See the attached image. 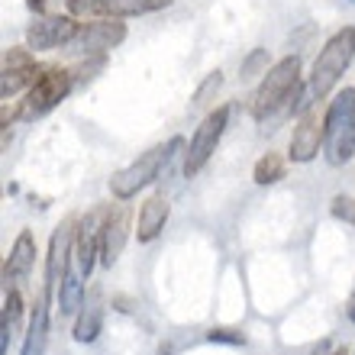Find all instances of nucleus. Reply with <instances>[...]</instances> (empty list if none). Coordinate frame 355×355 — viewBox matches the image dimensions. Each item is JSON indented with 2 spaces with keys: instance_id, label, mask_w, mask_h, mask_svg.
I'll list each match as a JSON object with an SVG mask.
<instances>
[{
  "instance_id": "obj_1",
  "label": "nucleus",
  "mask_w": 355,
  "mask_h": 355,
  "mask_svg": "<svg viewBox=\"0 0 355 355\" xmlns=\"http://www.w3.org/2000/svg\"><path fill=\"white\" fill-rule=\"evenodd\" d=\"M284 107H291L294 116H300V113H307L313 107L307 85L300 81L297 55H288V58H281V62H275L268 68V75H262V81H259V87L252 94V103H249L255 120H268V116H275Z\"/></svg>"
},
{
  "instance_id": "obj_2",
  "label": "nucleus",
  "mask_w": 355,
  "mask_h": 355,
  "mask_svg": "<svg viewBox=\"0 0 355 355\" xmlns=\"http://www.w3.org/2000/svg\"><path fill=\"white\" fill-rule=\"evenodd\" d=\"M355 62V26H343L323 42L320 55L313 58L307 78V94L310 101H327L329 94L336 91V85L343 81V75L349 71V65Z\"/></svg>"
},
{
  "instance_id": "obj_3",
  "label": "nucleus",
  "mask_w": 355,
  "mask_h": 355,
  "mask_svg": "<svg viewBox=\"0 0 355 355\" xmlns=\"http://www.w3.org/2000/svg\"><path fill=\"white\" fill-rule=\"evenodd\" d=\"M181 149H187L181 136H171L168 142H159V146L146 149L139 159L130 162L126 168H120L116 175L110 178V194H113V200H132V197L139 194L142 187H149L152 181H159V175L168 168V162L175 159Z\"/></svg>"
},
{
  "instance_id": "obj_4",
  "label": "nucleus",
  "mask_w": 355,
  "mask_h": 355,
  "mask_svg": "<svg viewBox=\"0 0 355 355\" xmlns=\"http://www.w3.org/2000/svg\"><path fill=\"white\" fill-rule=\"evenodd\" d=\"M323 155L336 168L355 159V87L339 91L323 110Z\"/></svg>"
},
{
  "instance_id": "obj_5",
  "label": "nucleus",
  "mask_w": 355,
  "mask_h": 355,
  "mask_svg": "<svg viewBox=\"0 0 355 355\" xmlns=\"http://www.w3.org/2000/svg\"><path fill=\"white\" fill-rule=\"evenodd\" d=\"M71 87H75V75H71V68L42 65L36 85L26 91V101H23V107H19V116H23V120H39V116L52 113L58 103L71 94Z\"/></svg>"
},
{
  "instance_id": "obj_6",
  "label": "nucleus",
  "mask_w": 355,
  "mask_h": 355,
  "mask_svg": "<svg viewBox=\"0 0 355 355\" xmlns=\"http://www.w3.org/2000/svg\"><path fill=\"white\" fill-rule=\"evenodd\" d=\"M226 126H230V103L214 107L200 120V126L194 130V136H191V142H187V149H184V178H197L207 168L210 155H214L220 139H223Z\"/></svg>"
},
{
  "instance_id": "obj_7",
  "label": "nucleus",
  "mask_w": 355,
  "mask_h": 355,
  "mask_svg": "<svg viewBox=\"0 0 355 355\" xmlns=\"http://www.w3.org/2000/svg\"><path fill=\"white\" fill-rule=\"evenodd\" d=\"M171 0H65V10L78 19H130L165 10Z\"/></svg>"
},
{
  "instance_id": "obj_8",
  "label": "nucleus",
  "mask_w": 355,
  "mask_h": 355,
  "mask_svg": "<svg viewBox=\"0 0 355 355\" xmlns=\"http://www.w3.org/2000/svg\"><path fill=\"white\" fill-rule=\"evenodd\" d=\"M81 26L78 17L71 13H52V17H36L33 23L26 26V46L33 52H55V49H65L71 46L78 36H81Z\"/></svg>"
},
{
  "instance_id": "obj_9",
  "label": "nucleus",
  "mask_w": 355,
  "mask_h": 355,
  "mask_svg": "<svg viewBox=\"0 0 355 355\" xmlns=\"http://www.w3.org/2000/svg\"><path fill=\"white\" fill-rule=\"evenodd\" d=\"M75 230H78V220H71V216H68L65 223L55 226V233H52V239H49L42 297H52V291L62 284L65 271L71 268V259H75Z\"/></svg>"
},
{
  "instance_id": "obj_10",
  "label": "nucleus",
  "mask_w": 355,
  "mask_h": 355,
  "mask_svg": "<svg viewBox=\"0 0 355 355\" xmlns=\"http://www.w3.org/2000/svg\"><path fill=\"white\" fill-rule=\"evenodd\" d=\"M107 210H110V207H94V210H87V214L78 220L75 262L85 278H91L94 265L101 262V230H103V220H107Z\"/></svg>"
},
{
  "instance_id": "obj_11",
  "label": "nucleus",
  "mask_w": 355,
  "mask_h": 355,
  "mask_svg": "<svg viewBox=\"0 0 355 355\" xmlns=\"http://www.w3.org/2000/svg\"><path fill=\"white\" fill-rule=\"evenodd\" d=\"M323 152V116L317 107H310L307 113H300L294 120V132H291L288 159L294 165H307Z\"/></svg>"
},
{
  "instance_id": "obj_12",
  "label": "nucleus",
  "mask_w": 355,
  "mask_h": 355,
  "mask_svg": "<svg viewBox=\"0 0 355 355\" xmlns=\"http://www.w3.org/2000/svg\"><path fill=\"white\" fill-rule=\"evenodd\" d=\"M130 230H132V210L126 200L107 210V220H103V230H101V265L103 268H113L116 259L123 255L126 249V239H130Z\"/></svg>"
},
{
  "instance_id": "obj_13",
  "label": "nucleus",
  "mask_w": 355,
  "mask_h": 355,
  "mask_svg": "<svg viewBox=\"0 0 355 355\" xmlns=\"http://www.w3.org/2000/svg\"><path fill=\"white\" fill-rule=\"evenodd\" d=\"M126 39V26L116 19H87L81 26V36L71 42V49H78L85 58L91 55H107L110 49H116Z\"/></svg>"
},
{
  "instance_id": "obj_14",
  "label": "nucleus",
  "mask_w": 355,
  "mask_h": 355,
  "mask_svg": "<svg viewBox=\"0 0 355 355\" xmlns=\"http://www.w3.org/2000/svg\"><path fill=\"white\" fill-rule=\"evenodd\" d=\"M171 216V204L165 194H152L142 200L139 207V216H136V236H139V243H152V239H159L165 223H168Z\"/></svg>"
},
{
  "instance_id": "obj_15",
  "label": "nucleus",
  "mask_w": 355,
  "mask_h": 355,
  "mask_svg": "<svg viewBox=\"0 0 355 355\" xmlns=\"http://www.w3.org/2000/svg\"><path fill=\"white\" fill-rule=\"evenodd\" d=\"M36 239H33V233L29 230H23V233L13 239V245H10V255L7 262H3V281H26L29 271L36 268Z\"/></svg>"
},
{
  "instance_id": "obj_16",
  "label": "nucleus",
  "mask_w": 355,
  "mask_h": 355,
  "mask_svg": "<svg viewBox=\"0 0 355 355\" xmlns=\"http://www.w3.org/2000/svg\"><path fill=\"white\" fill-rule=\"evenodd\" d=\"M85 297H87L85 275H81V268H78V265H71V268L65 271L62 284H58V310H62V317H75V313H81Z\"/></svg>"
},
{
  "instance_id": "obj_17",
  "label": "nucleus",
  "mask_w": 355,
  "mask_h": 355,
  "mask_svg": "<svg viewBox=\"0 0 355 355\" xmlns=\"http://www.w3.org/2000/svg\"><path fill=\"white\" fill-rule=\"evenodd\" d=\"M46 339H49V297H39L36 307H33V317H29V329L19 355H42L46 352Z\"/></svg>"
},
{
  "instance_id": "obj_18",
  "label": "nucleus",
  "mask_w": 355,
  "mask_h": 355,
  "mask_svg": "<svg viewBox=\"0 0 355 355\" xmlns=\"http://www.w3.org/2000/svg\"><path fill=\"white\" fill-rule=\"evenodd\" d=\"M39 71H42V65H33V68H3V75H0V101L7 103L10 97H17L19 91H29V87L36 85Z\"/></svg>"
},
{
  "instance_id": "obj_19",
  "label": "nucleus",
  "mask_w": 355,
  "mask_h": 355,
  "mask_svg": "<svg viewBox=\"0 0 355 355\" xmlns=\"http://www.w3.org/2000/svg\"><path fill=\"white\" fill-rule=\"evenodd\" d=\"M101 329H103V307L97 300H91V304H85L81 313H78L71 336H75V343H94V339L101 336Z\"/></svg>"
},
{
  "instance_id": "obj_20",
  "label": "nucleus",
  "mask_w": 355,
  "mask_h": 355,
  "mask_svg": "<svg viewBox=\"0 0 355 355\" xmlns=\"http://www.w3.org/2000/svg\"><path fill=\"white\" fill-rule=\"evenodd\" d=\"M281 178H288V159L281 152H265L262 159L255 162L252 181L259 187H268V184H278Z\"/></svg>"
},
{
  "instance_id": "obj_21",
  "label": "nucleus",
  "mask_w": 355,
  "mask_h": 355,
  "mask_svg": "<svg viewBox=\"0 0 355 355\" xmlns=\"http://www.w3.org/2000/svg\"><path fill=\"white\" fill-rule=\"evenodd\" d=\"M259 75H268V52H265V49H252L249 58L243 62V68H239V78H243V81H252V78H259Z\"/></svg>"
},
{
  "instance_id": "obj_22",
  "label": "nucleus",
  "mask_w": 355,
  "mask_h": 355,
  "mask_svg": "<svg viewBox=\"0 0 355 355\" xmlns=\"http://www.w3.org/2000/svg\"><path fill=\"white\" fill-rule=\"evenodd\" d=\"M220 87H223V75H220V71H210V75L200 81V87L194 91V97H191V107H197V110H200V107H207V103H210V97H214Z\"/></svg>"
},
{
  "instance_id": "obj_23",
  "label": "nucleus",
  "mask_w": 355,
  "mask_h": 355,
  "mask_svg": "<svg viewBox=\"0 0 355 355\" xmlns=\"http://www.w3.org/2000/svg\"><path fill=\"white\" fill-rule=\"evenodd\" d=\"M329 214L336 220H346V223H355V197L352 194H336L333 204H329Z\"/></svg>"
},
{
  "instance_id": "obj_24",
  "label": "nucleus",
  "mask_w": 355,
  "mask_h": 355,
  "mask_svg": "<svg viewBox=\"0 0 355 355\" xmlns=\"http://www.w3.org/2000/svg\"><path fill=\"white\" fill-rule=\"evenodd\" d=\"M207 343H223V346H245V336L239 329H210Z\"/></svg>"
},
{
  "instance_id": "obj_25",
  "label": "nucleus",
  "mask_w": 355,
  "mask_h": 355,
  "mask_svg": "<svg viewBox=\"0 0 355 355\" xmlns=\"http://www.w3.org/2000/svg\"><path fill=\"white\" fill-rule=\"evenodd\" d=\"M19 313H23V297H19L17 288H10L7 291V300H3V317H7L10 323H17Z\"/></svg>"
},
{
  "instance_id": "obj_26",
  "label": "nucleus",
  "mask_w": 355,
  "mask_h": 355,
  "mask_svg": "<svg viewBox=\"0 0 355 355\" xmlns=\"http://www.w3.org/2000/svg\"><path fill=\"white\" fill-rule=\"evenodd\" d=\"M52 3H55V0H26V7L33 10L36 17H52V13H49V10H52Z\"/></svg>"
},
{
  "instance_id": "obj_27",
  "label": "nucleus",
  "mask_w": 355,
  "mask_h": 355,
  "mask_svg": "<svg viewBox=\"0 0 355 355\" xmlns=\"http://www.w3.org/2000/svg\"><path fill=\"white\" fill-rule=\"evenodd\" d=\"M349 320H355V294H352V304H349Z\"/></svg>"
},
{
  "instance_id": "obj_28",
  "label": "nucleus",
  "mask_w": 355,
  "mask_h": 355,
  "mask_svg": "<svg viewBox=\"0 0 355 355\" xmlns=\"http://www.w3.org/2000/svg\"><path fill=\"white\" fill-rule=\"evenodd\" d=\"M329 355H349V352H346V349H333V352H329Z\"/></svg>"
},
{
  "instance_id": "obj_29",
  "label": "nucleus",
  "mask_w": 355,
  "mask_h": 355,
  "mask_svg": "<svg viewBox=\"0 0 355 355\" xmlns=\"http://www.w3.org/2000/svg\"><path fill=\"white\" fill-rule=\"evenodd\" d=\"M343 3H355V0H343Z\"/></svg>"
}]
</instances>
